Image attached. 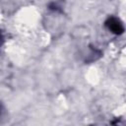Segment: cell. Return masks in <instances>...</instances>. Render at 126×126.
I'll use <instances>...</instances> for the list:
<instances>
[{
	"mask_svg": "<svg viewBox=\"0 0 126 126\" xmlns=\"http://www.w3.org/2000/svg\"><path fill=\"white\" fill-rule=\"evenodd\" d=\"M106 26L107 28L114 33H117V34H120L123 32L124 31V28L121 24V22L119 20H117L116 18H109L107 21H106Z\"/></svg>",
	"mask_w": 126,
	"mask_h": 126,
	"instance_id": "1",
	"label": "cell"
}]
</instances>
